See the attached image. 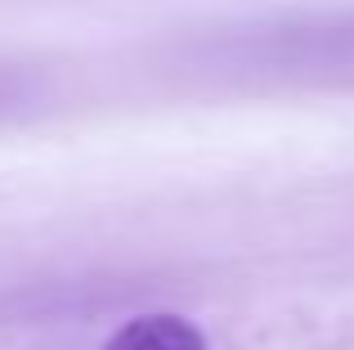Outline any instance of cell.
I'll return each mask as SVG.
<instances>
[{"label": "cell", "mask_w": 354, "mask_h": 350, "mask_svg": "<svg viewBox=\"0 0 354 350\" xmlns=\"http://www.w3.org/2000/svg\"><path fill=\"white\" fill-rule=\"evenodd\" d=\"M184 63L238 86H354V9L216 27L189 41Z\"/></svg>", "instance_id": "cell-1"}, {"label": "cell", "mask_w": 354, "mask_h": 350, "mask_svg": "<svg viewBox=\"0 0 354 350\" xmlns=\"http://www.w3.org/2000/svg\"><path fill=\"white\" fill-rule=\"evenodd\" d=\"M104 350H211L198 324H189L184 315H139L130 324H121Z\"/></svg>", "instance_id": "cell-2"}, {"label": "cell", "mask_w": 354, "mask_h": 350, "mask_svg": "<svg viewBox=\"0 0 354 350\" xmlns=\"http://www.w3.org/2000/svg\"><path fill=\"white\" fill-rule=\"evenodd\" d=\"M32 99H36V81L27 77V72L5 68V63H0V117H9V113H18V108H27Z\"/></svg>", "instance_id": "cell-3"}]
</instances>
